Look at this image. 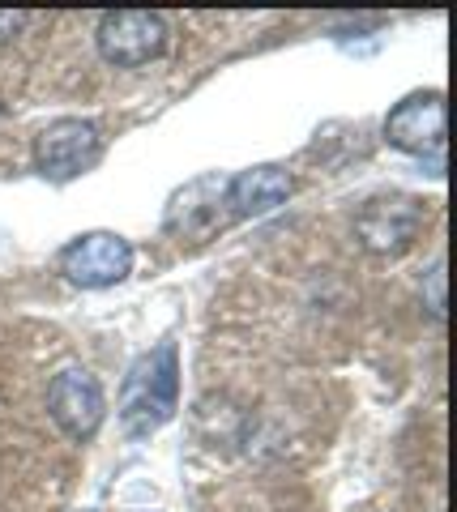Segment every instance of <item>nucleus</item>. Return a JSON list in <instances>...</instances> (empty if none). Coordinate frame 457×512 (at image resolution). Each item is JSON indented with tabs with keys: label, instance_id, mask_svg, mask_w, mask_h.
<instances>
[{
	"label": "nucleus",
	"instance_id": "4",
	"mask_svg": "<svg viewBox=\"0 0 457 512\" xmlns=\"http://www.w3.org/2000/svg\"><path fill=\"white\" fill-rule=\"evenodd\" d=\"M103 154V137L90 120L60 116L35 137V171L52 184H69L82 171H90Z\"/></svg>",
	"mask_w": 457,
	"mask_h": 512
},
{
	"label": "nucleus",
	"instance_id": "7",
	"mask_svg": "<svg viewBox=\"0 0 457 512\" xmlns=\"http://www.w3.org/2000/svg\"><path fill=\"white\" fill-rule=\"evenodd\" d=\"M47 414H52V423L69 440L77 444L94 440V431L103 427V414H107L103 384L86 367H65V372H56L52 384H47Z\"/></svg>",
	"mask_w": 457,
	"mask_h": 512
},
{
	"label": "nucleus",
	"instance_id": "8",
	"mask_svg": "<svg viewBox=\"0 0 457 512\" xmlns=\"http://www.w3.org/2000/svg\"><path fill=\"white\" fill-rule=\"evenodd\" d=\"M385 141L402 154H436L445 146V94L415 90L385 116Z\"/></svg>",
	"mask_w": 457,
	"mask_h": 512
},
{
	"label": "nucleus",
	"instance_id": "10",
	"mask_svg": "<svg viewBox=\"0 0 457 512\" xmlns=\"http://www.w3.org/2000/svg\"><path fill=\"white\" fill-rule=\"evenodd\" d=\"M423 308H428L436 320H445V256L432 265L428 274V295H423Z\"/></svg>",
	"mask_w": 457,
	"mask_h": 512
},
{
	"label": "nucleus",
	"instance_id": "9",
	"mask_svg": "<svg viewBox=\"0 0 457 512\" xmlns=\"http://www.w3.org/2000/svg\"><path fill=\"white\" fill-rule=\"evenodd\" d=\"M291 197V175L278 163L244 167L227 180V210L231 218H265Z\"/></svg>",
	"mask_w": 457,
	"mask_h": 512
},
{
	"label": "nucleus",
	"instance_id": "11",
	"mask_svg": "<svg viewBox=\"0 0 457 512\" xmlns=\"http://www.w3.org/2000/svg\"><path fill=\"white\" fill-rule=\"evenodd\" d=\"M26 22H30V13H22V9H0V47L18 39L22 30H26Z\"/></svg>",
	"mask_w": 457,
	"mask_h": 512
},
{
	"label": "nucleus",
	"instance_id": "3",
	"mask_svg": "<svg viewBox=\"0 0 457 512\" xmlns=\"http://www.w3.org/2000/svg\"><path fill=\"white\" fill-rule=\"evenodd\" d=\"M423 222H428V210H423L419 197L381 192V197L364 201V210L355 214V239L372 256H402L415 248Z\"/></svg>",
	"mask_w": 457,
	"mask_h": 512
},
{
	"label": "nucleus",
	"instance_id": "6",
	"mask_svg": "<svg viewBox=\"0 0 457 512\" xmlns=\"http://www.w3.org/2000/svg\"><path fill=\"white\" fill-rule=\"evenodd\" d=\"M231 222V210H227V180L223 175H197L188 180L184 188L171 192L167 210H163V231L176 235V239H214Z\"/></svg>",
	"mask_w": 457,
	"mask_h": 512
},
{
	"label": "nucleus",
	"instance_id": "5",
	"mask_svg": "<svg viewBox=\"0 0 457 512\" xmlns=\"http://www.w3.org/2000/svg\"><path fill=\"white\" fill-rule=\"evenodd\" d=\"M60 274L82 291H103L133 274V244L116 231H86L60 248Z\"/></svg>",
	"mask_w": 457,
	"mask_h": 512
},
{
	"label": "nucleus",
	"instance_id": "2",
	"mask_svg": "<svg viewBox=\"0 0 457 512\" xmlns=\"http://www.w3.org/2000/svg\"><path fill=\"white\" fill-rule=\"evenodd\" d=\"M167 18L154 9H116L94 26V47L116 69H141L167 52Z\"/></svg>",
	"mask_w": 457,
	"mask_h": 512
},
{
	"label": "nucleus",
	"instance_id": "1",
	"mask_svg": "<svg viewBox=\"0 0 457 512\" xmlns=\"http://www.w3.org/2000/svg\"><path fill=\"white\" fill-rule=\"evenodd\" d=\"M180 406V355L176 342L154 346L150 355H137L120 384V427L129 440L154 436Z\"/></svg>",
	"mask_w": 457,
	"mask_h": 512
}]
</instances>
